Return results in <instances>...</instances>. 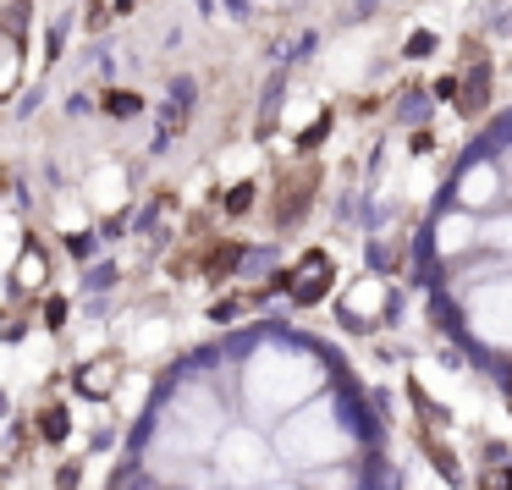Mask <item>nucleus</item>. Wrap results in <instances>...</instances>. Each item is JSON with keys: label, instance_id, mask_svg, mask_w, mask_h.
Wrapping results in <instances>:
<instances>
[{"label": "nucleus", "instance_id": "6e6552de", "mask_svg": "<svg viewBox=\"0 0 512 490\" xmlns=\"http://www.w3.org/2000/svg\"><path fill=\"white\" fill-rule=\"evenodd\" d=\"M39 270H45V254H39V248H28V254L17 259V287H39Z\"/></svg>", "mask_w": 512, "mask_h": 490}, {"label": "nucleus", "instance_id": "f03ea898", "mask_svg": "<svg viewBox=\"0 0 512 490\" xmlns=\"http://www.w3.org/2000/svg\"><path fill=\"white\" fill-rule=\"evenodd\" d=\"M325 391H331V364L298 342H259L237 364V413L259 430H281Z\"/></svg>", "mask_w": 512, "mask_h": 490}, {"label": "nucleus", "instance_id": "1a4fd4ad", "mask_svg": "<svg viewBox=\"0 0 512 490\" xmlns=\"http://www.w3.org/2000/svg\"><path fill=\"white\" fill-rule=\"evenodd\" d=\"M270 490H303V479H292V474H287V479H276Z\"/></svg>", "mask_w": 512, "mask_h": 490}, {"label": "nucleus", "instance_id": "0eeeda50", "mask_svg": "<svg viewBox=\"0 0 512 490\" xmlns=\"http://www.w3.org/2000/svg\"><path fill=\"white\" fill-rule=\"evenodd\" d=\"M479 248H512V215H507V221H485V226H479Z\"/></svg>", "mask_w": 512, "mask_h": 490}, {"label": "nucleus", "instance_id": "423d86ee", "mask_svg": "<svg viewBox=\"0 0 512 490\" xmlns=\"http://www.w3.org/2000/svg\"><path fill=\"white\" fill-rule=\"evenodd\" d=\"M314 188V171H292L287 182H281V204H276V215L281 221H292L298 215V204H303V193Z\"/></svg>", "mask_w": 512, "mask_h": 490}, {"label": "nucleus", "instance_id": "20e7f679", "mask_svg": "<svg viewBox=\"0 0 512 490\" xmlns=\"http://www.w3.org/2000/svg\"><path fill=\"white\" fill-rule=\"evenodd\" d=\"M463 325L485 353H512V276H490L463 303Z\"/></svg>", "mask_w": 512, "mask_h": 490}, {"label": "nucleus", "instance_id": "39448f33", "mask_svg": "<svg viewBox=\"0 0 512 490\" xmlns=\"http://www.w3.org/2000/svg\"><path fill=\"white\" fill-rule=\"evenodd\" d=\"M501 193H507V182H501V171L490 166V160H474V166L463 171V177H457V210H490V204L501 199Z\"/></svg>", "mask_w": 512, "mask_h": 490}, {"label": "nucleus", "instance_id": "7ed1b4c3", "mask_svg": "<svg viewBox=\"0 0 512 490\" xmlns=\"http://www.w3.org/2000/svg\"><path fill=\"white\" fill-rule=\"evenodd\" d=\"M210 474L221 490H270L276 479H287V463H281V452H276V435L248 424V419H237L232 430L221 435V446H215Z\"/></svg>", "mask_w": 512, "mask_h": 490}, {"label": "nucleus", "instance_id": "f257e3e1", "mask_svg": "<svg viewBox=\"0 0 512 490\" xmlns=\"http://www.w3.org/2000/svg\"><path fill=\"white\" fill-rule=\"evenodd\" d=\"M276 435V452L287 463V474H320V468H342V463H364L375 457L380 430L342 386H331L325 397H314L309 408H298Z\"/></svg>", "mask_w": 512, "mask_h": 490}]
</instances>
